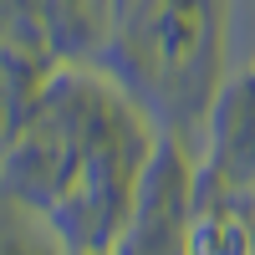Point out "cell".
Masks as SVG:
<instances>
[{
	"instance_id": "cell-2",
	"label": "cell",
	"mask_w": 255,
	"mask_h": 255,
	"mask_svg": "<svg viewBox=\"0 0 255 255\" xmlns=\"http://www.w3.org/2000/svg\"><path fill=\"white\" fill-rule=\"evenodd\" d=\"M220 255H245V225H220Z\"/></svg>"
},
{
	"instance_id": "cell-1",
	"label": "cell",
	"mask_w": 255,
	"mask_h": 255,
	"mask_svg": "<svg viewBox=\"0 0 255 255\" xmlns=\"http://www.w3.org/2000/svg\"><path fill=\"white\" fill-rule=\"evenodd\" d=\"M189 255H220V225L199 220L194 230H189Z\"/></svg>"
}]
</instances>
